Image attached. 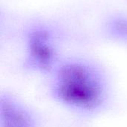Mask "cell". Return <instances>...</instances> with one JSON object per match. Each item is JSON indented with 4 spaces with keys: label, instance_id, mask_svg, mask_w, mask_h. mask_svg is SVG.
Returning <instances> with one entry per match:
<instances>
[{
    "label": "cell",
    "instance_id": "6da1fadb",
    "mask_svg": "<svg viewBox=\"0 0 127 127\" xmlns=\"http://www.w3.org/2000/svg\"><path fill=\"white\" fill-rule=\"evenodd\" d=\"M44 80L49 100L76 118L98 119L115 103V84L110 71L91 57L65 54Z\"/></svg>",
    "mask_w": 127,
    "mask_h": 127
},
{
    "label": "cell",
    "instance_id": "7a4b0ae2",
    "mask_svg": "<svg viewBox=\"0 0 127 127\" xmlns=\"http://www.w3.org/2000/svg\"><path fill=\"white\" fill-rule=\"evenodd\" d=\"M21 70L45 79L65 55L62 49L61 33L50 22L34 19L21 31Z\"/></svg>",
    "mask_w": 127,
    "mask_h": 127
},
{
    "label": "cell",
    "instance_id": "3957f363",
    "mask_svg": "<svg viewBox=\"0 0 127 127\" xmlns=\"http://www.w3.org/2000/svg\"><path fill=\"white\" fill-rule=\"evenodd\" d=\"M0 127H45L40 113L13 91H0Z\"/></svg>",
    "mask_w": 127,
    "mask_h": 127
},
{
    "label": "cell",
    "instance_id": "277c9868",
    "mask_svg": "<svg viewBox=\"0 0 127 127\" xmlns=\"http://www.w3.org/2000/svg\"><path fill=\"white\" fill-rule=\"evenodd\" d=\"M102 33L109 42L127 48V11H115L103 21Z\"/></svg>",
    "mask_w": 127,
    "mask_h": 127
}]
</instances>
